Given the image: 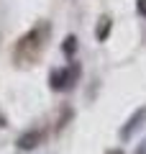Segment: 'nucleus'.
<instances>
[{"label": "nucleus", "mask_w": 146, "mask_h": 154, "mask_svg": "<svg viewBox=\"0 0 146 154\" xmlns=\"http://www.w3.org/2000/svg\"><path fill=\"white\" fill-rule=\"evenodd\" d=\"M69 82H72V72L69 69H54L49 75L51 90H64V88H69Z\"/></svg>", "instance_id": "nucleus-1"}, {"label": "nucleus", "mask_w": 146, "mask_h": 154, "mask_svg": "<svg viewBox=\"0 0 146 154\" xmlns=\"http://www.w3.org/2000/svg\"><path fill=\"white\" fill-rule=\"evenodd\" d=\"M38 139H41V131H33V134H23V136L18 139V146H21L23 152H28V149H36V146H38Z\"/></svg>", "instance_id": "nucleus-2"}, {"label": "nucleus", "mask_w": 146, "mask_h": 154, "mask_svg": "<svg viewBox=\"0 0 146 154\" xmlns=\"http://www.w3.org/2000/svg\"><path fill=\"white\" fill-rule=\"evenodd\" d=\"M100 28H97V38H100V41H105V38H108V33H110V28H113V21H110V18H100Z\"/></svg>", "instance_id": "nucleus-3"}, {"label": "nucleus", "mask_w": 146, "mask_h": 154, "mask_svg": "<svg viewBox=\"0 0 146 154\" xmlns=\"http://www.w3.org/2000/svg\"><path fill=\"white\" fill-rule=\"evenodd\" d=\"M144 113H146V110L141 108L138 113H136L133 118H131V121H128V126H126V128H123V131H120V134H123V136H128V134H131V128H136V126H138V121H141V118H144Z\"/></svg>", "instance_id": "nucleus-4"}, {"label": "nucleus", "mask_w": 146, "mask_h": 154, "mask_svg": "<svg viewBox=\"0 0 146 154\" xmlns=\"http://www.w3.org/2000/svg\"><path fill=\"white\" fill-rule=\"evenodd\" d=\"M62 49H64V54H75L77 51V36H67L64 44H62Z\"/></svg>", "instance_id": "nucleus-5"}, {"label": "nucleus", "mask_w": 146, "mask_h": 154, "mask_svg": "<svg viewBox=\"0 0 146 154\" xmlns=\"http://www.w3.org/2000/svg\"><path fill=\"white\" fill-rule=\"evenodd\" d=\"M136 8H138L141 16H146V0H136Z\"/></svg>", "instance_id": "nucleus-6"}, {"label": "nucleus", "mask_w": 146, "mask_h": 154, "mask_svg": "<svg viewBox=\"0 0 146 154\" xmlns=\"http://www.w3.org/2000/svg\"><path fill=\"white\" fill-rule=\"evenodd\" d=\"M108 154H126L123 149H113V152H108Z\"/></svg>", "instance_id": "nucleus-7"}]
</instances>
